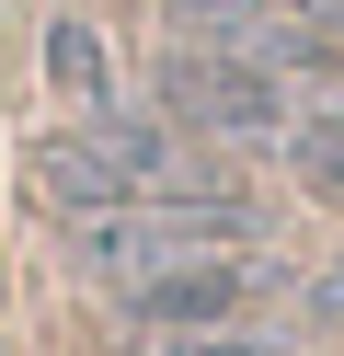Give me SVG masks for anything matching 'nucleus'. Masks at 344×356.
<instances>
[{"label": "nucleus", "instance_id": "nucleus-3", "mask_svg": "<svg viewBox=\"0 0 344 356\" xmlns=\"http://www.w3.org/2000/svg\"><path fill=\"white\" fill-rule=\"evenodd\" d=\"M161 115L195 127V138H287V81H275L264 47L206 35V47L161 58Z\"/></svg>", "mask_w": 344, "mask_h": 356}, {"label": "nucleus", "instance_id": "nucleus-9", "mask_svg": "<svg viewBox=\"0 0 344 356\" xmlns=\"http://www.w3.org/2000/svg\"><path fill=\"white\" fill-rule=\"evenodd\" d=\"M310 322H321V333H344V253L310 276Z\"/></svg>", "mask_w": 344, "mask_h": 356}, {"label": "nucleus", "instance_id": "nucleus-8", "mask_svg": "<svg viewBox=\"0 0 344 356\" xmlns=\"http://www.w3.org/2000/svg\"><path fill=\"white\" fill-rule=\"evenodd\" d=\"M161 356H287L275 333H241V322H206V333H161Z\"/></svg>", "mask_w": 344, "mask_h": 356}, {"label": "nucleus", "instance_id": "nucleus-4", "mask_svg": "<svg viewBox=\"0 0 344 356\" xmlns=\"http://www.w3.org/2000/svg\"><path fill=\"white\" fill-rule=\"evenodd\" d=\"M115 299H126L138 333H206V322H241L252 310V264L241 253H183V264H161V276L115 287Z\"/></svg>", "mask_w": 344, "mask_h": 356}, {"label": "nucleus", "instance_id": "nucleus-1", "mask_svg": "<svg viewBox=\"0 0 344 356\" xmlns=\"http://www.w3.org/2000/svg\"><path fill=\"white\" fill-rule=\"evenodd\" d=\"M206 172L183 161V138L161 115H115V104H92L81 127H58L35 161V195L58 218H104V207H138V195H195Z\"/></svg>", "mask_w": 344, "mask_h": 356}, {"label": "nucleus", "instance_id": "nucleus-2", "mask_svg": "<svg viewBox=\"0 0 344 356\" xmlns=\"http://www.w3.org/2000/svg\"><path fill=\"white\" fill-rule=\"evenodd\" d=\"M69 230H81V276L138 287V276H161V264H183V253H229V241H252V207L218 195V184H195V195H138V207L69 218Z\"/></svg>", "mask_w": 344, "mask_h": 356}, {"label": "nucleus", "instance_id": "nucleus-5", "mask_svg": "<svg viewBox=\"0 0 344 356\" xmlns=\"http://www.w3.org/2000/svg\"><path fill=\"white\" fill-rule=\"evenodd\" d=\"M287 172L321 195V207H344V92H321V104L287 115Z\"/></svg>", "mask_w": 344, "mask_h": 356}, {"label": "nucleus", "instance_id": "nucleus-7", "mask_svg": "<svg viewBox=\"0 0 344 356\" xmlns=\"http://www.w3.org/2000/svg\"><path fill=\"white\" fill-rule=\"evenodd\" d=\"M264 12H275V0H172V24H195V35H241V47L264 35Z\"/></svg>", "mask_w": 344, "mask_h": 356}, {"label": "nucleus", "instance_id": "nucleus-6", "mask_svg": "<svg viewBox=\"0 0 344 356\" xmlns=\"http://www.w3.org/2000/svg\"><path fill=\"white\" fill-rule=\"evenodd\" d=\"M46 81H58V104H81V115H92V104H115V58H104V35L58 12V24H46Z\"/></svg>", "mask_w": 344, "mask_h": 356}]
</instances>
